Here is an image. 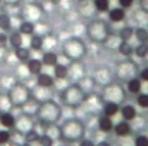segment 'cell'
I'll use <instances>...</instances> for the list:
<instances>
[{"label":"cell","mask_w":148,"mask_h":146,"mask_svg":"<svg viewBox=\"0 0 148 146\" xmlns=\"http://www.w3.org/2000/svg\"><path fill=\"white\" fill-rule=\"evenodd\" d=\"M86 136V129L79 120H67L60 129L61 140L67 143H79Z\"/></svg>","instance_id":"obj_1"},{"label":"cell","mask_w":148,"mask_h":146,"mask_svg":"<svg viewBox=\"0 0 148 146\" xmlns=\"http://www.w3.org/2000/svg\"><path fill=\"white\" fill-rule=\"evenodd\" d=\"M60 116H61V111L58 109L57 104H45L42 109H41V113H39V119L44 124H54L60 120Z\"/></svg>","instance_id":"obj_2"},{"label":"cell","mask_w":148,"mask_h":146,"mask_svg":"<svg viewBox=\"0 0 148 146\" xmlns=\"http://www.w3.org/2000/svg\"><path fill=\"white\" fill-rule=\"evenodd\" d=\"M113 133L118 136V137H128L131 133H132V127L129 124V122H119L113 126Z\"/></svg>","instance_id":"obj_3"},{"label":"cell","mask_w":148,"mask_h":146,"mask_svg":"<svg viewBox=\"0 0 148 146\" xmlns=\"http://www.w3.org/2000/svg\"><path fill=\"white\" fill-rule=\"evenodd\" d=\"M119 113L122 116V120H125V122H132V120L136 119V109L132 104L122 106L121 110H119Z\"/></svg>","instance_id":"obj_4"},{"label":"cell","mask_w":148,"mask_h":146,"mask_svg":"<svg viewBox=\"0 0 148 146\" xmlns=\"http://www.w3.org/2000/svg\"><path fill=\"white\" fill-rule=\"evenodd\" d=\"M113 126H115V123H113L112 117H108L105 114L102 117H99L97 127H99V130L102 133H110V132H113Z\"/></svg>","instance_id":"obj_5"},{"label":"cell","mask_w":148,"mask_h":146,"mask_svg":"<svg viewBox=\"0 0 148 146\" xmlns=\"http://www.w3.org/2000/svg\"><path fill=\"white\" fill-rule=\"evenodd\" d=\"M0 124H2L5 129H8V130H12V129H15L16 117L12 113H9V111H3L2 114H0Z\"/></svg>","instance_id":"obj_6"},{"label":"cell","mask_w":148,"mask_h":146,"mask_svg":"<svg viewBox=\"0 0 148 146\" xmlns=\"http://www.w3.org/2000/svg\"><path fill=\"white\" fill-rule=\"evenodd\" d=\"M26 68H28V71L31 72L32 75H38V74H41V72H42L44 64H42V61L38 59V58H31V59L26 62Z\"/></svg>","instance_id":"obj_7"},{"label":"cell","mask_w":148,"mask_h":146,"mask_svg":"<svg viewBox=\"0 0 148 146\" xmlns=\"http://www.w3.org/2000/svg\"><path fill=\"white\" fill-rule=\"evenodd\" d=\"M126 88H128V91H129L131 94L138 96V94L141 93V90H142V81H141V78L134 77V78L128 80V83H126Z\"/></svg>","instance_id":"obj_8"},{"label":"cell","mask_w":148,"mask_h":146,"mask_svg":"<svg viewBox=\"0 0 148 146\" xmlns=\"http://www.w3.org/2000/svg\"><path fill=\"white\" fill-rule=\"evenodd\" d=\"M36 84L42 88H51L54 86V78L49 74H45V72H41V74L36 75Z\"/></svg>","instance_id":"obj_9"},{"label":"cell","mask_w":148,"mask_h":146,"mask_svg":"<svg viewBox=\"0 0 148 146\" xmlns=\"http://www.w3.org/2000/svg\"><path fill=\"white\" fill-rule=\"evenodd\" d=\"M109 19L110 22L113 23H119L125 19V9L122 7H115V9H110L109 10Z\"/></svg>","instance_id":"obj_10"},{"label":"cell","mask_w":148,"mask_h":146,"mask_svg":"<svg viewBox=\"0 0 148 146\" xmlns=\"http://www.w3.org/2000/svg\"><path fill=\"white\" fill-rule=\"evenodd\" d=\"M121 107L118 103H112V101H106L105 106H103V114L108 116V117H113L119 113Z\"/></svg>","instance_id":"obj_11"},{"label":"cell","mask_w":148,"mask_h":146,"mask_svg":"<svg viewBox=\"0 0 148 146\" xmlns=\"http://www.w3.org/2000/svg\"><path fill=\"white\" fill-rule=\"evenodd\" d=\"M42 64L47 65V67H55L58 64V56L55 52H45L42 55Z\"/></svg>","instance_id":"obj_12"},{"label":"cell","mask_w":148,"mask_h":146,"mask_svg":"<svg viewBox=\"0 0 148 146\" xmlns=\"http://www.w3.org/2000/svg\"><path fill=\"white\" fill-rule=\"evenodd\" d=\"M54 75H55V78H58V80L67 78V77H68V68H67L65 65H62V64H57V65L54 67Z\"/></svg>","instance_id":"obj_13"},{"label":"cell","mask_w":148,"mask_h":146,"mask_svg":"<svg viewBox=\"0 0 148 146\" xmlns=\"http://www.w3.org/2000/svg\"><path fill=\"white\" fill-rule=\"evenodd\" d=\"M15 55H16V58H18L21 62H28V61L31 59V51H29L28 48H23V46L15 49Z\"/></svg>","instance_id":"obj_14"},{"label":"cell","mask_w":148,"mask_h":146,"mask_svg":"<svg viewBox=\"0 0 148 146\" xmlns=\"http://www.w3.org/2000/svg\"><path fill=\"white\" fill-rule=\"evenodd\" d=\"M22 42H23V39H22V33H21V32H13V33L9 36V43H10L15 49L21 48V46H22Z\"/></svg>","instance_id":"obj_15"},{"label":"cell","mask_w":148,"mask_h":146,"mask_svg":"<svg viewBox=\"0 0 148 146\" xmlns=\"http://www.w3.org/2000/svg\"><path fill=\"white\" fill-rule=\"evenodd\" d=\"M134 35H135V38L138 39L139 43H147V42H148V29H145V28H138V29L134 31Z\"/></svg>","instance_id":"obj_16"},{"label":"cell","mask_w":148,"mask_h":146,"mask_svg":"<svg viewBox=\"0 0 148 146\" xmlns=\"http://www.w3.org/2000/svg\"><path fill=\"white\" fill-rule=\"evenodd\" d=\"M38 145L39 146H54L55 145V139L49 134V133H42L38 139Z\"/></svg>","instance_id":"obj_17"},{"label":"cell","mask_w":148,"mask_h":146,"mask_svg":"<svg viewBox=\"0 0 148 146\" xmlns=\"http://www.w3.org/2000/svg\"><path fill=\"white\" fill-rule=\"evenodd\" d=\"M39 136H41V133L36 130V129H32V130H29L28 133H25L23 134V137H25V142H28V143H38V139H39Z\"/></svg>","instance_id":"obj_18"},{"label":"cell","mask_w":148,"mask_h":146,"mask_svg":"<svg viewBox=\"0 0 148 146\" xmlns=\"http://www.w3.org/2000/svg\"><path fill=\"white\" fill-rule=\"evenodd\" d=\"M34 31H35V25L32 22H28V20L26 22H22L21 26H19V32L22 35H32Z\"/></svg>","instance_id":"obj_19"},{"label":"cell","mask_w":148,"mask_h":146,"mask_svg":"<svg viewBox=\"0 0 148 146\" xmlns=\"http://www.w3.org/2000/svg\"><path fill=\"white\" fill-rule=\"evenodd\" d=\"M29 45H31V49H34V51H41L42 46H44V39H42L39 35H32Z\"/></svg>","instance_id":"obj_20"},{"label":"cell","mask_w":148,"mask_h":146,"mask_svg":"<svg viewBox=\"0 0 148 146\" xmlns=\"http://www.w3.org/2000/svg\"><path fill=\"white\" fill-rule=\"evenodd\" d=\"M119 52L123 55V56H129L134 54V46L129 43V42H122L119 43Z\"/></svg>","instance_id":"obj_21"},{"label":"cell","mask_w":148,"mask_h":146,"mask_svg":"<svg viewBox=\"0 0 148 146\" xmlns=\"http://www.w3.org/2000/svg\"><path fill=\"white\" fill-rule=\"evenodd\" d=\"M134 54L138 58H147L148 56V43H139L136 48H134Z\"/></svg>","instance_id":"obj_22"},{"label":"cell","mask_w":148,"mask_h":146,"mask_svg":"<svg viewBox=\"0 0 148 146\" xmlns=\"http://www.w3.org/2000/svg\"><path fill=\"white\" fill-rule=\"evenodd\" d=\"M132 36H134V29L129 28V26L121 29V32H119V38H121L122 42H129V39H131Z\"/></svg>","instance_id":"obj_23"},{"label":"cell","mask_w":148,"mask_h":146,"mask_svg":"<svg viewBox=\"0 0 148 146\" xmlns=\"http://www.w3.org/2000/svg\"><path fill=\"white\" fill-rule=\"evenodd\" d=\"M95 7H96L97 12L105 13V12L109 10V7H110V2H109V0H95Z\"/></svg>","instance_id":"obj_24"},{"label":"cell","mask_w":148,"mask_h":146,"mask_svg":"<svg viewBox=\"0 0 148 146\" xmlns=\"http://www.w3.org/2000/svg\"><path fill=\"white\" fill-rule=\"evenodd\" d=\"M12 140V133L8 129H2L0 130V146H5Z\"/></svg>","instance_id":"obj_25"},{"label":"cell","mask_w":148,"mask_h":146,"mask_svg":"<svg viewBox=\"0 0 148 146\" xmlns=\"http://www.w3.org/2000/svg\"><path fill=\"white\" fill-rule=\"evenodd\" d=\"M80 100H82V93H80L77 88H71L67 101H68V103H79Z\"/></svg>","instance_id":"obj_26"},{"label":"cell","mask_w":148,"mask_h":146,"mask_svg":"<svg viewBox=\"0 0 148 146\" xmlns=\"http://www.w3.org/2000/svg\"><path fill=\"white\" fill-rule=\"evenodd\" d=\"M136 104L141 109H148V94L147 93H139L136 96Z\"/></svg>","instance_id":"obj_27"},{"label":"cell","mask_w":148,"mask_h":146,"mask_svg":"<svg viewBox=\"0 0 148 146\" xmlns=\"http://www.w3.org/2000/svg\"><path fill=\"white\" fill-rule=\"evenodd\" d=\"M0 29L9 31L10 29V19L8 15H0Z\"/></svg>","instance_id":"obj_28"},{"label":"cell","mask_w":148,"mask_h":146,"mask_svg":"<svg viewBox=\"0 0 148 146\" xmlns=\"http://www.w3.org/2000/svg\"><path fill=\"white\" fill-rule=\"evenodd\" d=\"M134 146H148V136L147 134H138L134 139Z\"/></svg>","instance_id":"obj_29"},{"label":"cell","mask_w":148,"mask_h":146,"mask_svg":"<svg viewBox=\"0 0 148 146\" xmlns=\"http://www.w3.org/2000/svg\"><path fill=\"white\" fill-rule=\"evenodd\" d=\"M139 78H141V81L148 83V67H145L144 69H141V72H139Z\"/></svg>","instance_id":"obj_30"},{"label":"cell","mask_w":148,"mask_h":146,"mask_svg":"<svg viewBox=\"0 0 148 146\" xmlns=\"http://www.w3.org/2000/svg\"><path fill=\"white\" fill-rule=\"evenodd\" d=\"M8 42H9V38L6 36V33L0 32V48H5L8 45Z\"/></svg>","instance_id":"obj_31"},{"label":"cell","mask_w":148,"mask_h":146,"mask_svg":"<svg viewBox=\"0 0 148 146\" xmlns=\"http://www.w3.org/2000/svg\"><path fill=\"white\" fill-rule=\"evenodd\" d=\"M79 146H96V143L92 140V139H82L80 142H79Z\"/></svg>","instance_id":"obj_32"},{"label":"cell","mask_w":148,"mask_h":146,"mask_svg":"<svg viewBox=\"0 0 148 146\" xmlns=\"http://www.w3.org/2000/svg\"><path fill=\"white\" fill-rule=\"evenodd\" d=\"M119 5L122 9H128L134 5V0H119Z\"/></svg>","instance_id":"obj_33"},{"label":"cell","mask_w":148,"mask_h":146,"mask_svg":"<svg viewBox=\"0 0 148 146\" xmlns=\"http://www.w3.org/2000/svg\"><path fill=\"white\" fill-rule=\"evenodd\" d=\"M12 100H13V101H23V94H22V91L19 90L18 93H15L13 97H12Z\"/></svg>","instance_id":"obj_34"},{"label":"cell","mask_w":148,"mask_h":146,"mask_svg":"<svg viewBox=\"0 0 148 146\" xmlns=\"http://www.w3.org/2000/svg\"><path fill=\"white\" fill-rule=\"evenodd\" d=\"M96 146H112V145H110V142H108V140H100V142L96 143Z\"/></svg>","instance_id":"obj_35"},{"label":"cell","mask_w":148,"mask_h":146,"mask_svg":"<svg viewBox=\"0 0 148 146\" xmlns=\"http://www.w3.org/2000/svg\"><path fill=\"white\" fill-rule=\"evenodd\" d=\"M19 146H34L32 143H28V142H23V143H21Z\"/></svg>","instance_id":"obj_36"},{"label":"cell","mask_w":148,"mask_h":146,"mask_svg":"<svg viewBox=\"0 0 148 146\" xmlns=\"http://www.w3.org/2000/svg\"><path fill=\"white\" fill-rule=\"evenodd\" d=\"M0 114H2V111H0Z\"/></svg>","instance_id":"obj_37"},{"label":"cell","mask_w":148,"mask_h":146,"mask_svg":"<svg viewBox=\"0 0 148 146\" xmlns=\"http://www.w3.org/2000/svg\"><path fill=\"white\" fill-rule=\"evenodd\" d=\"M0 2H2V0H0Z\"/></svg>","instance_id":"obj_38"}]
</instances>
